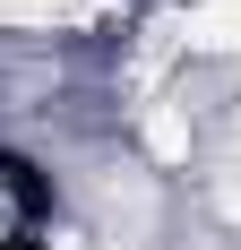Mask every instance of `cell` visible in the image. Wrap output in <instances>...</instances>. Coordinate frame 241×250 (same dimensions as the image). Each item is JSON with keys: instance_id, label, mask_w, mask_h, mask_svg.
<instances>
[{"instance_id": "obj_1", "label": "cell", "mask_w": 241, "mask_h": 250, "mask_svg": "<svg viewBox=\"0 0 241 250\" xmlns=\"http://www.w3.org/2000/svg\"><path fill=\"white\" fill-rule=\"evenodd\" d=\"M181 43L190 52H241V0H198L181 18Z\"/></svg>"}, {"instance_id": "obj_2", "label": "cell", "mask_w": 241, "mask_h": 250, "mask_svg": "<svg viewBox=\"0 0 241 250\" xmlns=\"http://www.w3.org/2000/svg\"><path fill=\"white\" fill-rule=\"evenodd\" d=\"M112 0H0V26H78V18H103Z\"/></svg>"}, {"instance_id": "obj_3", "label": "cell", "mask_w": 241, "mask_h": 250, "mask_svg": "<svg viewBox=\"0 0 241 250\" xmlns=\"http://www.w3.org/2000/svg\"><path fill=\"white\" fill-rule=\"evenodd\" d=\"M146 155H155V164H181V155H190V121H181V112H146Z\"/></svg>"}]
</instances>
